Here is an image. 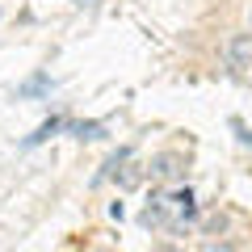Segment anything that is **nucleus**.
<instances>
[{
	"mask_svg": "<svg viewBox=\"0 0 252 252\" xmlns=\"http://www.w3.org/2000/svg\"><path fill=\"white\" fill-rule=\"evenodd\" d=\"M38 89H46V76H38V80H30L26 89H21V93H38Z\"/></svg>",
	"mask_w": 252,
	"mask_h": 252,
	"instance_id": "39448f33",
	"label": "nucleus"
},
{
	"mask_svg": "<svg viewBox=\"0 0 252 252\" xmlns=\"http://www.w3.org/2000/svg\"><path fill=\"white\" fill-rule=\"evenodd\" d=\"M72 130H76V139H97L101 135V122H76Z\"/></svg>",
	"mask_w": 252,
	"mask_h": 252,
	"instance_id": "20e7f679",
	"label": "nucleus"
},
{
	"mask_svg": "<svg viewBox=\"0 0 252 252\" xmlns=\"http://www.w3.org/2000/svg\"><path fill=\"white\" fill-rule=\"evenodd\" d=\"M248 21H252V9H248Z\"/></svg>",
	"mask_w": 252,
	"mask_h": 252,
	"instance_id": "0eeeda50",
	"label": "nucleus"
},
{
	"mask_svg": "<svg viewBox=\"0 0 252 252\" xmlns=\"http://www.w3.org/2000/svg\"><path fill=\"white\" fill-rule=\"evenodd\" d=\"M227 63L231 67H252V34H235L227 42Z\"/></svg>",
	"mask_w": 252,
	"mask_h": 252,
	"instance_id": "f257e3e1",
	"label": "nucleus"
},
{
	"mask_svg": "<svg viewBox=\"0 0 252 252\" xmlns=\"http://www.w3.org/2000/svg\"><path fill=\"white\" fill-rule=\"evenodd\" d=\"M55 130H59V118H51V122H42V126H38V135H30V139H26V147H34V143H42V139H51Z\"/></svg>",
	"mask_w": 252,
	"mask_h": 252,
	"instance_id": "7ed1b4c3",
	"label": "nucleus"
},
{
	"mask_svg": "<svg viewBox=\"0 0 252 252\" xmlns=\"http://www.w3.org/2000/svg\"><path fill=\"white\" fill-rule=\"evenodd\" d=\"M152 177H156V181L181 177V160H177V156H156V160H152Z\"/></svg>",
	"mask_w": 252,
	"mask_h": 252,
	"instance_id": "f03ea898",
	"label": "nucleus"
},
{
	"mask_svg": "<svg viewBox=\"0 0 252 252\" xmlns=\"http://www.w3.org/2000/svg\"><path fill=\"white\" fill-rule=\"evenodd\" d=\"M206 252H231V244H206Z\"/></svg>",
	"mask_w": 252,
	"mask_h": 252,
	"instance_id": "423d86ee",
	"label": "nucleus"
}]
</instances>
